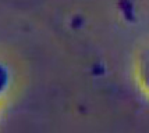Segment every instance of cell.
Here are the masks:
<instances>
[{
	"label": "cell",
	"mask_w": 149,
	"mask_h": 133,
	"mask_svg": "<svg viewBox=\"0 0 149 133\" xmlns=\"http://www.w3.org/2000/svg\"><path fill=\"white\" fill-rule=\"evenodd\" d=\"M138 78L143 89L149 92V49L145 50L138 61Z\"/></svg>",
	"instance_id": "1"
},
{
	"label": "cell",
	"mask_w": 149,
	"mask_h": 133,
	"mask_svg": "<svg viewBox=\"0 0 149 133\" xmlns=\"http://www.w3.org/2000/svg\"><path fill=\"white\" fill-rule=\"evenodd\" d=\"M6 82H7V74H6V70L0 65V92L1 89H4L6 86Z\"/></svg>",
	"instance_id": "2"
}]
</instances>
